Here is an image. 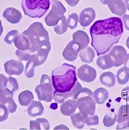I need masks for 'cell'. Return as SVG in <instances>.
Segmentation results:
<instances>
[{"label":"cell","mask_w":129,"mask_h":130,"mask_svg":"<svg viewBox=\"0 0 129 130\" xmlns=\"http://www.w3.org/2000/svg\"><path fill=\"white\" fill-rule=\"evenodd\" d=\"M124 32L121 19L111 17L95 22L90 28L91 45L98 56L104 54L119 42Z\"/></svg>","instance_id":"6da1fadb"},{"label":"cell","mask_w":129,"mask_h":130,"mask_svg":"<svg viewBox=\"0 0 129 130\" xmlns=\"http://www.w3.org/2000/svg\"><path fill=\"white\" fill-rule=\"evenodd\" d=\"M84 123L87 126L95 125L99 124V117L97 115H90L84 118Z\"/></svg>","instance_id":"d590c367"},{"label":"cell","mask_w":129,"mask_h":130,"mask_svg":"<svg viewBox=\"0 0 129 130\" xmlns=\"http://www.w3.org/2000/svg\"><path fill=\"white\" fill-rule=\"evenodd\" d=\"M79 56L82 62L90 63L93 61L95 57V54L91 47H87L80 51Z\"/></svg>","instance_id":"d4e9b609"},{"label":"cell","mask_w":129,"mask_h":130,"mask_svg":"<svg viewBox=\"0 0 129 130\" xmlns=\"http://www.w3.org/2000/svg\"><path fill=\"white\" fill-rule=\"evenodd\" d=\"M82 86L78 82H76L73 88L68 92H54L53 98L55 102L58 103H63L65 100L70 97L73 99H77L80 94L82 92Z\"/></svg>","instance_id":"ba28073f"},{"label":"cell","mask_w":129,"mask_h":130,"mask_svg":"<svg viewBox=\"0 0 129 130\" xmlns=\"http://www.w3.org/2000/svg\"><path fill=\"white\" fill-rule=\"evenodd\" d=\"M44 108L40 101H32L28 108V115L32 117H35L42 115Z\"/></svg>","instance_id":"d6986e66"},{"label":"cell","mask_w":129,"mask_h":130,"mask_svg":"<svg viewBox=\"0 0 129 130\" xmlns=\"http://www.w3.org/2000/svg\"><path fill=\"white\" fill-rule=\"evenodd\" d=\"M7 82V78L3 74L0 73V89L5 88Z\"/></svg>","instance_id":"60d3db41"},{"label":"cell","mask_w":129,"mask_h":130,"mask_svg":"<svg viewBox=\"0 0 129 130\" xmlns=\"http://www.w3.org/2000/svg\"><path fill=\"white\" fill-rule=\"evenodd\" d=\"M100 80L102 85L109 88L114 86L116 84L115 75L111 72L102 73L100 77Z\"/></svg>","instance_id":"603a6c76"},{"label":"cell","mask_w":129,"mask_h":130,"mask_svg":"<svg viewBox=\"0 0 129 130\" xmlns=\"http://www.w3.org/2000/svg\"><path fill=\"white\" fill-rule=\"evenodd\" d=\"M116 77L119 84H126L129 80V71L124 68H121L118 71Z\"/></svg>","instance_id":"83f0119b"},{"label":"cell","mask_w":129,"mask_h":130,"mask_svg":"<svg viewBox=\"0 0 129 130\" xmlns=\"http://www.w3.org/2000/svg\"><path fill=\"white\" fill-rule=\"evenodd\" d=\"M124 64V68L129 71V54L126 55Z\"/></svg>","instance_id":"ee69618b"},{"label":"cell","mask_w":129,"mask_h":130,"mask_svg":"<svg viewBox=\"0 0 129 130\" xmlns=\"http://www.w3.org/2000/svg\"><path fill=\"white\" fill-rule=\"evenodd\" d=\"M19 35L18 31L16 30H13L8 33L4 38V41L6 43L11 44L14 42L16 37Z\"/></svg>","instance_id":"e575fe53"},{"label":"cell","mask_w":129,"mask_h":130,"mask_svg":"<svg viewBox=\"0 0 129 130\" xmlns=\"http://www.w3.org/2000/svg\"><path fill=\"white\" fill-rule=\"evenodd\" d=\"M124 2L126 6V8L127 9L129 12V0H125Z\"/></svg>","instance_id":"c3c4849f"},{"label":"cell","mask_w":129,"mask_h":130,"mask_svg":"<svg viewBox=\"0 0 129 130\" xmlns=\"http://www.w3.org/2000/svg\"><path fill=\"white\" fill-rule=\"evenodd\" d=\"M93 96L85 95L78 100V107L79 113L84 118L87 116L95 115L96 102Z\"/></svg>","instance_id":"52a82bcc"},{"label":"cell","mask_w":129,"mask_h":130,"mask_svg":"<svg viewBox=\"0 0 129 130\" xmlns=\"http://www.w3.org/2000/svg\"><path fill=\"white\" fill-rule=\"evenodd\" d=\"M78 108V100H68L60 106L61 113L65 116H71Z\"/></svg>","instance_id":"ac0fdd59"},{"label":"cell","mask_w":129,"mask_h":130,"mask_svg":"<svg viewBox=\"0 0 129 130\" xmlns=\"http://www.w3.org/2000/svg\"><path fill=\"white\" fill-rule=\"evenodd\" d=\"M30 130H41L40 124L36 120H30Z\"/></svg>","instance_id":"ab89813d"},{"label":"cell","mask_w":129,"mask_h":130,"mask_svg":"<svg viewBox=\"0 0 129 130\" xmlns=\"http://www.w3.org/2000/svg\"><path fill=\"white\" fill-rule=\"evenodd\" d=\"M117 120V116L115 113H107L103 120V123L106 127H110L115 124Z\"/></svg>","instance_id":"f546056e"},{"label":"cell","mask_w":129,"mask_h":130,"mask_svg":"<svg viewBox=\"0 0 129 130\" xmlns=\"http://www.w3.org/2000/svg\"><path fill=\"white\" fill-rule=\"evenodd\" d=\"M71 119L74 127L78 129L83 128L84 125V118L80 113H72L71 115Z\"/></svg>","instance_id":"4316f807"},{"label":"cell","mask_w":129,"mask_h":130,"mask_svg":"<svg viewBox=\"0 0 129 130\" xmlns=\"http://www.w3.org/2000/svg\"><path fill=\"white\" fill-rule=\"evenodd\" d=\"M73 41L78 45L81 51L87 47L90 40L86 32L82 30H78L73 35Z\"/></svg>","instance_id":"2e32d148"},{"label":"cell","mask_w":129,"mask_h":130,"mask_svg":"<svg viewBox=\"0 0 129 130\" xmlns=\"http://www.w3.org/2000/svg\"><path fill=\"white\" fill-rule=\"evenodd\" d=\"M52 10L44 19L47 26H54L60 21L66 12V9L60 2L52 0Z\"/></svg>","instance_id":"8992f818"},{"label":"cell","mask_w":129,"mask_h":130,"mask_svg":"<svg viewBox=\"0 0 129 130\" xmlns=\"http://www.w3.org/2000/svg\"><path fill=\"white\" fill-rule=\"evenodd\" d=\"M50 0H22L24 14L31 18H40L49 9Z\"/></svg>","instance_id":"277c9868"},{"label":"cell","mask_w":129,"mask_h":130,"mask_svg":"<svg viewBox=\"0 0 129 130\" xmlns=\"http://www.w3.org/2000/svg\"><path fill=\"white\" fill-rule=\"evenodd\" d=\"M96 64L103 70L110 69L114 66L113 60L109 54L98 57L96 61Z\"/></svg>","instance_id":"cb8c5ba5"},{"label":"cell","mask_w":129,"mask_h":130,"mask_svg":"<svg viewBox=\"0 0 129 130\" xmlns=\"http://www.w3.org/2000/svg\"><path fill=\"white\" fill-rule=\"evenodd\" d=\"M37 122L40 124L41 129L43 130H49L50 129V124L47 120L45 118H38L36 120Z\"/></svg>","instance_id":"74e56055"},{"label":"cell","mask_w":129,"mask_h":130,"mask_svg":"<svg viewBox=\"0 0 129 130\" xmlns=\"http://www.w3.org/2000/svg\"><path fill=\"white\" fill-rule=\"evenodd\" d=\"M117 126L116 130H122L127 128V125L129 121V104L120 106L118 112Z\"/></svg>","instance_id":"7c38bea8"},{"label":"cell","mask_w":129,"mask_h":130,"mask_svg":"<svg viewBox=\"0 0 129 130\" xmlns=\"http://www.w3.org/2000/svg\"><path fill=\"white\" fill-rule=\"evenodd\" d=\"M5 88H7L14 93L19 88L17 80L12 77H9L7 78V82Z\"/></svg>","instance_id":"4dcf8cb0"},{"label":"cell","mask_w":129,"mask_h":130,"mask_svg":"<svg viewBox=\"0 0 129 130\" xmlns=\"http://www.w3.org/2000/svg\"><path fill=\"white\" fill-rule=\"evenodd\" d=\"M33 100L34 96L33 93L28 90L21 92L18 96L19 103L22 106H28Z\"/></svg>","instance_id":"484cf974"},{"label":"cell","mask_w":129,"mask_h":130,"mask_svg":"<svg viewBox=\"0 0 129 130\" xmlns=\"http://www.w3.org/2000/svg\"><path fill=\"white\" fill-rule=\"evenodd\" d=\"M78 21V16L76 13H72L70 14L67 20L68 28L71 29L76 28L77 26Z\"/></svg>","instance_id":"d6a6232c"},{"label":"cell","mask_w":129,"mask_h":130,"mask_svg":"<svg viewBox=\"0 0 129 130\" xmlns=\"http://www.w3.org/2000/svg\"><path fill=\"white\" fill-rule=\"evenodd\" d=\"M107 5L112 13L117 15L122 16L126 12V6L122 0H109Z\"/></svg>","instance_id":"9a60e30c"},{"label":"cell","mask_w":129,"mask_h":130,"mask_svg":"<svg viewBox=\"0 0 129 130\" xmlns=\"http://www.w3.org/2000/svg\"><path fill=\"white\" fill-rule=\"evenodd\" d=\"M93 95L96 103L103 104L109 98V92L105 88L100 87L94 91Z\"/></svg>","instance_id":"7402d4cb"},{"label":"cell","mask_w":129,"mask_h":130,"mask_svg":"<svg viewBox=\"0 0 129 130\" xmlns=\"http://www.w3.org/2000/svg\"><path fill=\"white\" fill-rule=\"evenodd\" d=\"M15 54L21 61H27L29 60L31 52L29 51H20L17 49Z\"/></svg>","instance_id":"836d02e7"},{"label":"cell","mask_w":129,"mask_h":130,"mask_svg":"<svg viewBox=\"0 0 129 130\" xmlns=\"http://www.w3.org/2000/svg\"><path fill=\"white\" fill-rule=\"evenodd\" d=\"M3 31H4V28H3V27L2 25L1 20H0V37L1 36V35L2 34Z\"/></svg>","instance_id":"bcb514c9"},{"label":"cell","mask_w":129,"mask_h":130,"mask_svg":"<svg viewBox=\"0 0 129 130\" xmlns=\"http://www.w3.org/2000/svg\"><path fill=\"white\" fill-rule=\"evenodd\" d=\"M121 98L124 101H129V87H126L122 90Z\"/></svg>","instance_id":"f35d334b"},{"label":"cell","mask_w":129,"mask_h":130,"mask_svg":"<svg viewBox=\"0 0 129 130\" xmlns=\"http://www.w3.org/2000/svg\"><path fill=\"white\" fill-rule=\"evenodd\" d=\"M16 47L20 51H29L30 45L28 38L24 35L19 34L14 41Z\"/></svg>","instance_id":"44dd1931"},{"label":"cell","mask_w":129,"mask_h":130,"mask_svg":"<svg viewBox=\"0 0 129 130\" xmlns=\"http://www.w3.org/2000/svg\"><path fill=\"white\" fill-rule=\"evenodd\" d=\"M30 43L29 51L34 53L42 49L51 50V45L49 35L42 23L36 22L29 26L28 28L23 32Z\"/></svg>","instance_id":"3957f363"},{"label":"cell","mask_w":129,"mask_h":130,"mask_svg":"<svg viewBox=\"0 0 129 130\" xmlns=\"http://www.w3.org/2000/svg\"><path fill=\"white\" fill-rule=\"evenodd\" d=\"M100 2L104 5H107L109 0H100Z\"/></svg>","instance_id":"7dc6e473"},{"label":"cell","mask_w":129,"mask_h":130,"mask_svg":"<svg viewBox=\"0 0 129 130\" xmlns=\"http://www.w3.org/2000/svg\"><path fill=\"white\" fill-rule=\"evenodd\" d=\"M109 55L113 60L114 66L118 67L124 64L127 54L123 46L116 45L113 47Z\"/></svg>","instance_id":"30bf717a"},{"label":"cell","mask_w":129,"mask_h":130,"mask_svg":"<svg viewBox=\"0 0 129 130\" xmlns=\"http://www.w3.org/2000/svg\"><path fill=\"white\" fill-rule=\"evenodd\" d=\"M13 97L0 93V104L5 105L11 113H14L17 107Z\"/></svg>","instance_id":"ffe728a7"},{"label":"cell","mask_w":129,"mask_h":130,"mask_svg":"<svg viewBox=\"0 0 129 130\" xmlns=\"http://www.w3.org/2000/svg\"><path fill=\"white\" fill-rule=\"evenodd\" d=\"M54 130H59V129H66V130H69L68 127H67L66 126H64L63 125H59V126L56 127L54 129Z\"/></svg>","instance_id":"f6af8a7d"},{"label":"cell","mask_w":129,"mask_h":130,"mask_svg":"<svg viewBox=\"0 0 129 130\" xmlns=\"http://www.w3.org/2000/svg\"><path fill=\"white\" fill-rule=\"evenodd\" d=\"M9 110L4 105L0 104V122L4 121L9 117Z\"/></svg>","instance_id":"8d00e7d4"},{"label":"cell","mask_w":129,"mask_h":130,"mask_svg":"<svg viewBox=\"0 0 129 130\" xmlns=\"http://www.w3.org/2000/svg\"><path fill=\"white\" fill-rule=\"evenodd\" d=\"M35 66L33 61H28L27 63L25 69V75L28 78H31L35 74Z\"/></svg>","instance_id":"1f68e13d"},{"label":"cell","mask_w":129,"mask_h":130,"mask_svg":"<svg viewBox=\"0 0 129 130\" xmlns=\"http://www.w3.org/2000/svg\"><path fill=\"white\" fill-rule=\"evenodd\" d=\"M80 51L78 45L73 41L68 43L63 50L62 56L66 60L73 61L77 59L78 53Z\"/></svg>","instance_id":"4fadbf2b"},{"label":"cell","mask_w":129,"mask_h":130,"mask_svg":"<svg viewBox=\"0 0 129 130\" xmlns=\"http://www.w3.org/2000/svg\"><path fill=\"white\" fill-rule=\"evenodd\" d=\"M125 0H124V1H125Z\"/></svg>","instance_id":"f5cc1de1"},{"label":"cell","mask_w":129,"mask_h":130,"mask_svg":"<svg viewBox=\"0 0 129 130\" xmlns=\"http://www.w3.org/2000/svg\"><path fill=\"white\" fill-rule=\"evenodd\" d=\"M67 4L71 7H74L78 4L80 0H64Z\"/></svg>","instance_id":"7bdbcfd3"},{"label":"cell","mask_w":129,"mask_h":130,"mask_svg":"<svg viewBox=\"0 0 129 130\" xmlns=\"http://www.w3.org/2000/svg\"><path fill=\"white\" fill-rule=\"evenodd\" d=\"M5 72L9 75H20L24 71V65L21 61L11 59L4 64Z\"/></svg>","instance_id":"8fae6325"},{"label":"cell","mask_w":129,"mask_h":130,"mask_svg":"<svg viewBox=\"0 0 129 130\" xmlns=\"http://www.w3.org/2000/svg\"><path fill=\"white\" fill-rule=\"evenodd\" d=\"M76 70V67L65 63L52 70V83L54 92H65L71 90L77 82Z\"/></svg>","instance_id":"7a4b0ae2"},{"label":"cell","mask_w":129,"mask_h":130,"mask_svg":"<svg viewBox=\"0 0 129 130\" xmlns=\"http://www.w3.org/2000/svg\"><path fill=\"white\" fill-rule=\"evenodd\" d=\"M52 90L50 77L46 74H43L40 79V84L37 86L35 88L38 99L47 102H51L52 100Z\"/></svg>","instance_id":"5b68a950"},{"label":"cell","mask_w":129,"mask_h":130,"mask_svg":"<svg viewBox=\"0 0 129 130\" xmlns=\"http://www.w3.org/2000/svg\"><path fill=\"white\" fill-rule=\"evenodd\" d=\"M122 19L124 21L125 29L128 31H129V15H124L123 16Z\"/></svg>","instance_id":"b9f144b4"},{"label":"cell","mask_w":129,"mask_h":130,"mask_svg":"<svg viewBox=\"0 0 129 130\" xmlns=\"http://www.w3.org/2000/svg\"><path fill=\"white\" fill-rule=\"evenodd\" d=\"M3 16L11 24H17L20 22L22 15L19 10L13 7L6 8L4 11Z\"/></svg>","instance_id":"e0dca14e"},{"label":"cell","mask_w":129,"mask_h":130,"mask_svg":"<svg viewBox=\"0 0 129 130\" xmlns=\"http://www.w3.org/2000/svg\"><path fill=\"white\" fill-rule=\"evenodd\" d=\"M68 28V21L65 16H63L57 24L54 26V29L57 34L61 35H62L67 31Z\"/></svg>","instance_id":"f1b7e54d"},{"label":"cell","mask_w":129,"mask_h":130,"mask_svg":"<svg viewBox=\"0 0 129 130\" xmlns=\"http://www.w3.org/2000/svg\"><path fill=\"white\" fill-rule=\"evenodd\" d=\"M95 17L96 13L93 8H85L80 14L78 21L81 26L87 27L93 21Z\"/></svg>","instance_id":"5bb4252c"},{"label":"cell","mask_w":129,"mask_h":130,"mask_svg":"<svg viewBox=\"0 0 129 130\" xmlns=\"http://www.w3.org/2000/svg\"><path fill=\"white\" fill-rule=\"evenodd\" d=\"M126 46L129 49V36L128 37L127 39L126 40Z\"/></svg>","instance_id":"681fc988"},{"label":"cell","mask_w":129,"mask_h":130,"mask_svg":"<svg viewBox=\"0 0 129 130\" xmlns=\"http://www.w3.org/2000/svg\"><path fill=\"white\" fill-rule=\"evenodd\" d=\"M0 70H1V66H0Z\"/></svg>","instance_id":"816d5d0a"},{"label":"cell","mask_w":129,"mask_h":130,"mask_svg":"<svg viewBox=\"0 0 129 130\" xmlns=\"http://www.w3.org/2000/svg\"><path fill=\"white\" fill-rule=\"evenodd\" d=\"M127 127V128H129V121H128V122Z\"/></svg>","instance_id":"f907efd6"},{"label":"cell","mask_w":129,"mask_h":130,"mask_svg":"<svg viewBox=\"0 0 129 130\" xmlns=\"http://www.w3.org/2000/svg\"><path fill=\"white\" fill-rule=\"evenodd\" d=\"M79 78L85 82H92L97 77V72L95 68L88 64H83L80 67L77 72Z\"/></svg>","instance_id":"9c48e42d"}]
</instances>
